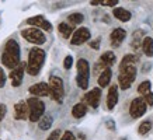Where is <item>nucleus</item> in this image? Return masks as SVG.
<instances>
[{"instance_id":"obj_24","label":"nucleus","mask_w":153,"mask_h":140,"mask_svg":"<svg viewBox=\"0 0 153 140\" xmlns=\"http://www.w3.org/2000/svg\"><path fill=\"white\" fill-rule=\"evenodd\" d=\"M142 51H143L145 56L153 57V38L152 37H145L143 42H142Z\"/></svg>"},{"instance_id":"obj_37","label":"nucleus","mask_w":153,"mask_h":140,"mask_svg":"<svg viewBox=\"0 0 153 140\" xmlns=\"http://www.w3.org/2000/svg\"><path fill=\"white\" fill-rule=\"evenodd\" d=\"M105 127H108L110 130H115V122L112 121V119L105 121Z\"/></svg>"},{"instance_id":"obj_9","label":"nucleus","mask_w":153,"mask_h":140,"mask_svg":"<svg viewBox=\"0 0 153 140\" xmlns=\"http://www.w3.org/2000/svg\"><path fill=\"white\" fill-rule=\"evenodd\" d=\"M146 109H148V105L145 102V99L142 97H136L131 101L129 105V115L134 119H138V118L143 116L146 113Z\"/></svg>"},{"instance_id":"obj_34","label":"nucleus","mask_w":153,"mask_h":140,"mask_svg":"<svg viewBox=\"0 0 153 140\" xmlns=\"http://www.w3.org/2000/svg\"><path fill=\"white\" fill-rule=\"evenodd\" d=\"M143 99H145V102H146V105L148 107H153V93L150 91L149 94H146L143 97Z\"/></svg>"},{"instance_id":"obj_31","label":"nucleus","mask_w":153,"mask_h":140,"mask_svg":"<svg viewBox=\"0 0 153 140\" xmlns=\"http://www.w3.org/2000/svg\"><path fill=\"white\" fill-rule=\"evenodd\" d=\"M100 43H101V38H100V37L88 42L90 48H91V49H94V51H98V49H100Z\"/></svg>"},{"instance_id":"obj_26","label":"nucleus","mask_w":153,"mask_h":140,"mask_svg":"<svg viewBox=\"0 0 153 140\" xmlns=\"http://www.w3.org/2000/svg\"><path fill=\"white\" fill-rule=\"evenodd\" d=\"M84 21V15L82 13H72L68 15V23L70 25H80V24Z\"/></svg>"},{"instance_id":"obj_20","label":"nucleus","mask_w":153,"mask_h":140,"mask_svg":"<svg viewBox=\"0 0 153 140\" xmlns=\"http://www.w3.org/2000/svg\"><path fill=\"white\" fill-rule=\"evenodd\" d=\"M145 39V31L143 29H136L132 34V41H131V46L132 49L138 51L139 48H142V42Z\"/></svg>"},{"instance_id":"obj_39","label":"nucleus","mask_w":153,"mask_h":140,"mask_svg":"<svg viewBox=\"0 0 153 140\" xmlns=\"http://www.w3.org/2000/svg\"><path fill=\"white\" fill-rule=\"evenodd\" d=\"M90 4L91 6H98V4H101V0H91Z\"/></svg>"},{"instance_id":"obj_38","label":"nucleus","mask_w":153,"mask_h":140,"mask_svg":"<svg viewBox=\"0 0 153 140\" xmlns=\"http://www.w3.org/2000/svg\"><path fill=\"white\" fill-rule=\"evenodd\" d=\"M74 140H86V135H84V133H79Z\"/></svg>"},{"instance_id":"obj_22","label":"nucleus","mask_w":153,"mask_h":140,"mask_svg":"<svg viewBox=\"0 0 153 140\" xmlns=\"http://www.w3.org/2000/svg\"><path fill=\"white\" fill-rule=\"evenodd\" d=\"M58 31H59V34L62 35L63 38H70L72 35H73L74 32V27L73 25H70L69 23H60L59 25H58Z\"/></svg>"},{"instance_id":"obj_27","label":"nucleus","mask_w":153,"mask_h":140,"mask_svg":"<svg viewBox=\"0 0 153 140\" xmlns=\"http://www.w3.org/2000/svg\"><path fill=\"white\" fill-rule=\"evenodd\" d=\"M52 123H53V118L51 115H44L41 118V121L38 122V126L41 130H48V129H51Z\"/></svg>"},{"instance_id":"obj_17","label":"nucleus","mask_w":153,"mask_h":140,"mask_svg":"<svg viewBox=\"0 0 153 140\" xmlns=\"http://www.w3.org/2000/svg\"><path fill=\"white\" fill-rule=\"evenodd\" d=\"M118 85L117 84H112L108 88V94H107V109L108 111H112L115 105L118 104V99H120V94H118Z\"/></svg>"},{"instance_id":"obj_41","label":"nucleus","mask_w":153,"mask_h":140,"mask_svg":"<svg viewBox=\"0 0 153 140\" xmlns=\"http://www.w3.org/2000/svg\"><path fill=\"white\" fill-rule=\"evenodd\" d=\"M0 140H1V139H0Z\"/></svg>"},{"instance_id":"obj_32","label":"nucleus","mask_w":153,"mask_h":140,"mask_svg":"<svg viewBox=\"0 0 153 140\" xmlns=\"http://www.w3.org/2000/svg\"><path fill=\"white\" fill-rule=\"evenodd\" d=\"M6 80H7V76H6L4 70H3V67L0 66V88H3L6 84Z\"/></svg>"},{"instance_id":"obj_5","label":"nucleus","mask_w":153,"mask_h":140,"mask_svg":"<svg viewBox=\"0 0 153 140\" xmlns=\"http://www.w3.org/2000/svg\"><path fill=\"white\" fill-rule=\"evenodd\" d=\"M28 109H30V122H39L41 118L45 115V104L42 99L37 97H30L27 99Z\"/></svg>"},{"instance_id":"obj_2","label":"nucleus","mask_w":153,"mask_h":140,"mask_svg":"<svg viewBox=\"0 0 153 140\" xmlns=\"http://www.w3.org/2000/svg\"><path fill=\"white\" fill-rule=\"evenodd\" d=\"M47 53L39 46H34L28 52V60H27V73L30 76H38L41 71L42 66L45 63Z\"/></svg>"},{"instance_id":"obj_35","label":"nucleus","mask_w":153,"mask_h":140,"mask_svg":"<svg viewBox=\"0 0 153 140\" xmlns=\"http://www.w3.org/2000/svg\"><path fill=\"white\" fill-rule=\"evenodd\" d=\"M118 4V0H101V6H108V7H114Z\"/></svg>"},{"instance_id":"obj_13","label":"nucleus","mask_w":153,"mask_h":140,"mask_svg":"<svg viewBox=\"0 0 153 140\" xmlns=\"http://www.w3.org/2000/svg\"><path fill=\"white\" fill-rule=\"evenodd\" d=\"M27 24L31 25L34 28H38V29H42V31H47V32H51L52 31V24L51 21H48L44 15L38 14V15H34V17H30L27 20Z\"/></svg>"},{"instance_id":"obj_29","label":"nucleus","mask_w":153,"mask_h":140,"mask_svg":"<svg viewBox=\"0 0 153 140\" xmlns=\"http://www.w3.org/2000/svg\"><path fill=\"white\" fill-rule=\"evenodd\" d=\"M62 130L60 129H55V130H52L51 133H49V136L47 137V140H60V137H62Z\"/></svg>"},{"instance_id":"obj_23","label":"nucleus","mask_w":153,"mask_h":140,"mask_svg":"<svg viewBox=\"0 0 153 140\" xmlns=\"http://www.w3.org/2000/svg\"><path fill=\"white\" fill-rule=\"evenodd\" d=\"M139 60L138 55H134V53H128L122 57V60L120 63V69H124V67H128V66H135Z\"/></svg>"},{"instance_id":"obj_3","label":"nucleus","mask_w":153,"mask_h":140,"mask_svg":"<svg viewBox=\"0 0 153 140\" xmlns=\"http://www.w3.org/2000/svg\"><path fill=\"white\" fill-rule=\"evenodd\" d=\"M77 76H76V83L77 87L82 90H87L88 88V80H90V65L84 57H80L77 63Z\"/></svg>"},{"instance_id":"obj_19","label":"nucleus","mask_w":153,"mask_h":140,"mask_svg":"<svg viewBox=\"0 0 153 140\" xmlns=\"http://www.w3.org/2000/svg\"><path fill=\"white\" fill-rule=\"evenodd\" d=\"M112 79V70L111 69H105L101 71V74H98V87L100 88H105L110 85Z\"/></svg>"},{"instance_id":"obj_1","label":"nucleus","mask_w":153,"mask_h":140,"mask_svg":"<svg viewBox=\"0 0 153 140\" xmlns=\"http://www.w3.org/2000/svg\"><path fill=\"white\" fill-rule=\"evenodd\" d=\"M20 57H21V52H20L19 42L16 41V39H13V38H10L9 41L4 43V46H3L1 63H3V66H6L7 69L11 70L21 63Z\"/></svg>"},{"instance_id":"obj_15","label":"nucleus","mask_w":153,"mask_h":140,"mask_svg":"<svg viewBox=\"0 0 153 140\" xmlns=\"http://www.w3.org/2000/svg\"><path fill=\"white\" fill-rule=\"evenodd\" d=\"M30 118V109H28L27 101H19L14 105V119L16 121H27Z\"/></svg>"},{"instance_id":"obj_4","label":"nucleus","mask_w":153,"mask_h":140,"mask_svg":"<svg viewBox=\"0 0 153 140\" xmlns=\"http://www.w3.org/2000/svg\"><path fill=\"white\" fill-rule=\"evenodd\" d=\"M49 91H51V95L49 97L58 104L63 102V98H65V84H63V80L60 79L59 76H51L49 77Z\"/></svg>"},{"instance_id":"obj_33","label":"nucleus","mask_w":153,"mask_h":140,"mask_svg":"<svg viewBox=\"0 0 153 140\" xmlns=\"http://www.w3.org/2000/svg\"><path fill=\"white\" fill-rule=\"evenodd\" d=\"M74 139H76V136L70 130H65L63 135H62V137H60V140H74Z\"/></svg>"},{"instance_id":"obj_40","label":"nucleus","mask_w":153,"mask_h":140,"mask_svg":"<svg viewBox=\"0 0 153 140\" xmlns=\"http://www.w3.org/2000/svg\"><path fill=\"white\" fill-rule=\"evenodd\" d=\"M122 140H126V139H122Z\"/></svg>"},{"instance_id":"obj_14","label":"nucleus","mask_w":153,"mask_h":140,"mask_svg":"<svg viewBox=\"0 0 153 140\" xmlns=\"http://www.w3.org/2000/svg\"><path fill=\"white\" fill-rule=\"evenodd\" d=\"M28 93L31 94L33 97H49L51 95V91H49V84L45 83V81H41V83H35L33 84L30 88H28Z\"/></svg>"},{"instance_id":"obj_11","label":"nucleus","mask_w":153,"mask_h":140,"mask_svg":"<svg viewBox=\"0 0 153 140\" xmlns=\"http://www.w3.org/2000/svg\"><path fill=\"white\" fill-rule=\"evenodd\" d=\"M90 38H91L90 29L86 27H80L73 32V35L70 38V43L74 46H79V45H83L86 42H90Z\"/></svg>"},{"instance_id":"obj_25","label":"nucleus","mask_w":153,"mask_h":140,"mask_svg":"<svg viewBox=\"0 0 153 140\" xmlns=\"http://www.w3.org/2000/svg\"><path fill=\"white\" fill-rule=\"evenodd\" d=\"M152 127H153V122L150 121V119H146V121H143L138 126V133H139L140 136H146L149 132L152 130Z\"/></svg>"},{"instance_id":"obj_7","label":"nucleus","mask_w":153,"mask_h":140,"mask_svg":"<svg viewBox=\"0 0 153 140\" xmlns=\"http://www.w3.org/2000/svg\"><path fill=\"white\" fill-rule=\"evenodd\" d=\"M21 35L23 38L25 39L27 42L30 43H34L35 46H39V45H44L47 42V35L42 29H38V28H34V27H30V28H25L21 31Z\"/></svg>"},{"instance_id":"obj_16","label":"nucleus","mask_w":153,"mask_h":140,"mask_svg":"<svg viewBox=\"0 0 153 140\" xmlns=\"http://www.w3.org/2000/svg\"><path fill=\"white\" fill-rule=\"evenodd\" d=\"M126 38V31L124 28H114L110 34V43L112 48H118L122 45V42Z\"/></svg>"},{"instance_id":"obj_30","label":"nucleus","mask_w":153,"mask_h":140,"mask_svg":"<svg viewBox=\"0 0 153 140\" xmlns=\"http://www.w3.org/2000/svg\"><path fill=\"white\" fill-rule=\"evenodd\" d=\"M72 66H73V56L68 55L65 57V60H63V69H65V70H70V69H72Z\"/></svg>"},{"instance_id":"obj_10","label":"nucleus","mask_w":153,"mask_h":140,"mask_svg":"<svg viewBox=\"0 0 153 140\" xmlns=\"http://www.w3.org/2000/svg\"><path fill=\"white\" fill-rule=\"evenodd\" d=\"M25 71H27V63H23V62H21L19 66H16L14 69L10 70L9 79H10V83H11L13 87H20V85H21Z\"/></svg>"},{"instance_id":"obj_28","label":"nucleus","mask_w":153,"mask_h":140,"mask_svg":"<svg viewBox=\"0 0 153 140\" xmlns=\"http://www.w3.org/2000/svg\"><path fill=\"white\" fill-rule=\"evenodd\" d=\"M150 90H152V83L149 81V80H145V81H142V83L138 85V93L142 94V95H146V94L150 93Z\"/></svg>"},{"instance_id":"obj_8","label":"nucleus","mask_w":153,"mask_h":140,"mask_svg":"<svg viewBox=\"0 0 153 140\" xmlns=\"http://www.w3.org/2000/svg\"><path fill=\"white\" fill-rule=\"evenodd\" d=\"M115 62H117V56H115V53H114V52H112V51L104 52V53L98 57L97 63H96V65H94V67H93L94 74H97V73H100V74H101L102 70L111 69V66L114 65Z\"/></svg>"},{"instance_id":"obj_18","label":"nucleus","mask_w":153,"mask_h":140,"mask_svg":"<svg viewBox=\"0 0 153 140\" xmlns=\"http://www.w3.org/2000/svg\"><path fill=\"white\" fill-rule=\"evenodd\" d=\"M112 15H114L117 20H120L121 23H128V21L132 18L131 11L124 9V7H115V9L112 10Z\"/></svg>"},{"instance_id":"obj_6","label":"nucleus","mask_w":153,"mask_h":140,"mask_svg":"<svg viewBox=\"0 0 153 140\" xmlns=\"http://www.w3.org/2000/svg\"><path fill=\"white\" fill-rule=\"evenodd\" d=\"M136 74H138L136 66H128V67L120 69V73H118V87L121 90L131 88V85L134 84L135 79H136Z\"/></svg>"},{"instance_id":"obj_21","label":"nucleus","mask_w":153,"mask_h":140,"mask_svg":"<svg viewBox=\"0 0 153 140\" xmlns=\"http://www.w3.org/2000/svg\"><path fill=\"white\" fill-rule=\"evenodd\" d=\"M88 111V107L82 101V102L74 104L73 108H72V116L76 118V119H80V118L86 116V113Z\"/></svg>"},{"instance_id":"obj_36","label":"nucleus","mask_w":153,"mask_h":140,"mask_svg":"<svg viewBox=\"0 0 153 140\" xmlns=\"http://www.w3.org/2000/svg\"><path fill=\"white\" fill-rule=\"evenodd\" d=\"M6 115H7V107L6 104H0V122L4 119Z\"/></svg>"},{"instance_id":"obj_12","label":"nucleus","mask_w":153,"mask_h":140,"mask_svg":"<svg viewBox=\"0 0 153 140\" xmlns=\"http://www.w3.org/2000/svg\"><path fill=\"white\" fill-rule=\"evenodd\" d=\"M100 101H101V88L100 87L90 90L88 93L84 94L83 97V102L87 107H91L93 109H97L98 105H100Z\"/></svg>"}]
</instances>
